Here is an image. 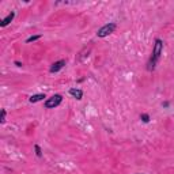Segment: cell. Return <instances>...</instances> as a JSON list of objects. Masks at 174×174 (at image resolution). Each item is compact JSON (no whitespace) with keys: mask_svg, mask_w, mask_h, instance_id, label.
Returning a JSON list of instances; mask_svg holds the SVG:
<instances>
[{"mask_svg":"<svg viewBox=\"0 0 174 174\" xmlns=\"http://www.w3.org/2000/svg\"><path fill=\"white\" fill-rule=\"evenodd\" d=\"M162 52H163V41H162L161 38H156L155 42H154L151 57H150L148 63H147V69H148V71H154V69H155V67L162 56Z\"/></svg>","mask_w":174,"mask_h":174,"instance_id":"6da1fadb","label":"cell"},{"mask_svg":"<svg viewBox=\"0 0 174 174\" xmlns=\"http://www.w3.org/2000/svg\"><path fill=\"white\" fill-rule=\"evenodd\" d=\"M116 29H117V23H114V22L106 23V25H103L102 27L97 31V36L99 37V38H105V37H108L109 34L114 33Z\"/></svg>","mask_w":174,"mask_h":174,"instance_id":"7a4b0ae2","label":"cell"},{"mask_svg":"<svg viewBox=\"0 0 174 174\" xmlns=\"http://www.w3.org/2000/svg\"><path fill=\"white\" fill-rule=\"evenodd\" d=\"M61 102H63V95L61 94H54V95H52L50 98H48L44 105H45L46 109H54V108H57Z\"/></svg>","mask_w":174,"mask_h":174,"instance_id":"3957f363","label":"cell"},{"mask_svg":"<svg viewBox=\"0 0 174 174\" xmlns=\"http://www.w3.org/2000/svg\"><path fill=\"white\" fill-rule=\"evenodd\" d=\"M64 67H65V60H57V61H54L53 64L50 65L49 72H50V74H56V72L61 71Z\"/></svg>","mask_w":174,"mask_h":174,"instance_id":"277c9868","label":"cell"},{"mask_svg":"<svg viewBox=\"0 0 174 174\" xmlns=\"http://www.w3.org/2000/svg\"><path fill=\"white\" fill-rule=\"evenodd\" d=\"M14 18H15V11H11V12L8 14V15L5 16V18L3 19L2 22H0V26H2V27H5V26H8L11 22L14 21Z\"/></svg>","mask_w":174,"mask_h":174,"instance_id":"5b68a950","label":"cell"},{"mask_svg":"<svg viewBox=\"0 0 174 174\" xmlns=\"http://www.w3.org/2000/svg\"><path fill=\"white\" fill-rule=\"evenodd\" d=\"M69 95L71 97H74L75 99H78V101H80L83 98V91L80 89H69Z\"/></svg>","mask_w":174,"mask_h":174,"instance_id":"8992f818","label":"cell"},{"mask_svg":"<svg viewBox=\"0 0 174 174\" xmlns=\"http://www.w3.org/2000/svg\"><path fill=\"white\" fill-rule=\"evenodd\" d=\"M44 98H46L45 94H44V92H40V94L31 95V97L29 98V101H30V103H37V102H40V101H44Z\"/></svg>","mask_w":174,"mask_h":174,"instance_id":"52a82bcc","label":"cell"},{"mask_svg":"<svg viewBox=\"0 0 174 174\" xmlns=\"http://www.w3.org/2000/svg\"><path fill=\"white\" fill-rule=\"evenodd\" d=\"M91 52V48H85L82 52L79 53V57H78V63H80V61H83L85 59H87L89 57V53Z\"/></svg>","mask_w":174,"mask_h":174,"instance_id":"ba28073f","label":"cell"},{"mask_svg":"<svg viewBox=\"0 0 174 174\" xmlns=\"http://www.w3.org/2000/svg\"><path fill=\"white\" fill-rule=\"evenodd\" d=\"M41 34H37V36H30L29 38H26V44H30V42H34V41H38L41 38Z\"/></svg>","mask_w":174,"mask_h":174,"instance_id":"9c48e42d","label":"cell"},{"mask_svg":"<svg viewBox=\"0 0 174 174\" xmlns=\"http://www.w3.org/2000/svg\"><path fill=\"white\" fill-rule=\"evenodd\" d=\"M140 120L143 121L144 124H147V123H150L151 118H150V114H147V113H141V114H140Z\"/></svg>","mask_w":174,"mask_h":174,"instance_id":"30bf717a","label":"cell"},{"mask_svg":"<svg viewBox=\"0 0 174 174\" xmlns=\"http://www.w3.org/2000/svg\"><path fill=\"white\" fill-rule=\"evenodd\" d=\"M34 151H36V155L38 156V158H41L42 156V150H41V147H40L38 144H34Z\"/></svg>","mask_w":174,"mask_h":174,"instance_id":"8fae6325","label":"cell"},{"mask_svg":"<svg viewBox=\"0 0 174 174\" xmlns=\"http://www.w3.org/2000/svg\"><path fill=\"white\" fill-rule=\"evenodd\" d=\"M5 116H7V112H5V109H2V116H0V123H2V124L5 123Z\"/></svg>","mask_w":174,"mask_h":174,"instance_id":"7c38bea8","label":"cell"},{"mask_svg":"<svg viewBox=\"0 0 174 174\" xmlns=\"http://www.w3.org/2000/svg\"><path fill=\"white\" fill-rule=\"evenodd\" d=\"M169 106H170V102H169V101H165V102H162V108L167 109Z\"/></svg>","mask_w":174,"mask_h":174,"instance_id":"4fadbf2b","label":"cell"},{"mask_svg":"<svg viewBox=\"0 0 174 174\" xmlns=\"http://www.w3.org/2000/svg\"><path fill=\"white\" fill-rule=\"evenodd\" d=\"M14 64H15L16 67H23V64L21 61H18V60H15V61H14Z\"/></svg>","mask_w":174,"mask_h":174,"instance_id":"5bb4252c","label":"cell"},{"mask_svg":"<svg viewBox=\"0 0 174 174\" xmlns=\"http://www.w3.org/2000/svg\"><path fill=\"white\" fill-rule=\"evenodd\" d=\"M137 174H144V173H137Z\"/></svg>","mask_w":174,"mask_h":174,"instance_id":"9a60e30c","label":"cell"}]
</instances>
